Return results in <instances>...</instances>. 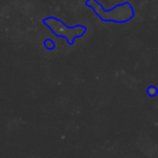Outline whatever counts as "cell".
I'll return each instance as SVG.
<instances>
[{"label": "cell", "instance_id": "obj_4", "mask_svg": "<svg viewBox=\"0 0 158 158\" xmlns=\"http://www.w3.org/2000/svg\"><path fill=\"white\" fill-rule=\"evenodd\" d=\"M157 93H158L157 88H155V87H153V86L148 87V89H147V94H148L149 97H155Z\"/></svg>", "mask_w": 158, "mask_h": 158}, {"label": "cell", "instance_id": "obj_3", "mask_svg": "<svg viewBox=\"0 0 158 158\" xmlns=\"http://www.w3.org/2000/svg\"><path fill=\"white\" fill-rule=\"evenodd\" d=\"M44 46L48 50H53L55 48V44H54V41L52 39H46L44 40Z\"/></svg>", "mask_w": 158, "mask_h": 158}, {"label": "cell", "instance_id": "obj_2", "mask_svg": "<svg viewBox=\"0 0 158 158\" xmlns=\"http://www.w3.org/2000/svg\"><path fill=\"white\" fill-rule=\"evenodd\" d=\"M42 22L54 34V36L66 39V41H67V44L69 46L74 44L75 40L77 38H81L87 33V27L84 26V25H75V26L69 27L64 24L61 20L53 18V16L44 19Z\"/></svg>", "mask_w": 158, "mask_h": 158}, {"label": "cell", "instance_id": "obj_1", "mask_svg": "<svg viewBox=\"0 0 158 158\" xmlns=\"http://www.w3.org/2000/svg\"><path fill=\"white\" fill-rule=\"evenodd\" d=\"M86 6L93 10L103 22H114L118 24L127 23L134 18V9L129 2L117 5L113 9L106 10L98 0H87Z\"/></svg>", "mask_w": 158, "mask_h": 158}]
</instances>
